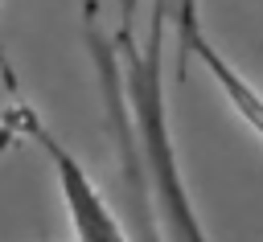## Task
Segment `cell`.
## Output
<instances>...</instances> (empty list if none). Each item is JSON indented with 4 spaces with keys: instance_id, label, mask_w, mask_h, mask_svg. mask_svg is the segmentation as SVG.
Segmentation results:
<instances>
[{
    "instance_id": "3957f363",
    "label": "cell",
    "mask_w": 263,
    "mask_h": 242,
    "mask_svg": "<svg viewBox=\"0 0 263 242\" xmlns=\"http://www.w3.org/2000/svg\"><path fill=\"white\" fill-rule=\"evenodd\" d=\"M173 25H177V41H181V53L201 62L205 74L214 78V86L222 90V98L238 111V119L251 127V135L263 144V90L210 41V33L201 29V12H197V0H177L173 8Z\"/></svg>"
},
{
    "instance_id": "7a4b0ae2",
    "label": "cell",
    "mask_w": 263,
    "mask_h": 242,
    "mask_svg": "<svg viewBox=\"0 0 263 242\" xmlns=\"http://www.w3.org/2000/svg\"><path fill=\"white\" fill-rule=\"evenodd\" d=\"M12 131H21L25 139H33L45 156V164L53 168L74 242H132L127 226L119 221V213L111 209V201L103 197V189L90 180V172L82 168V160L37 119L33 107H12Z\"/></svg>"
},
{
    "instance_id": "6da1fadb",
    "label": "cell",
    "mask_w": 263,
    "mask_h": 242,
    "mask_svg": "<svg viewBox=\"0 0 263 242\" xmlns=\"http://www.w3.org/2000/svg\"><path fill=\"white\" fill-rule=\"evenodd\" d=\"M164 21L168 0H152L148 29L136 37L132 8L115 37L86 21V53L95 62L103 111L119 152V180L127 197L136 242H210L193 193L181 172L168 94H164Z\"/></svg>"
}]
</instances>
